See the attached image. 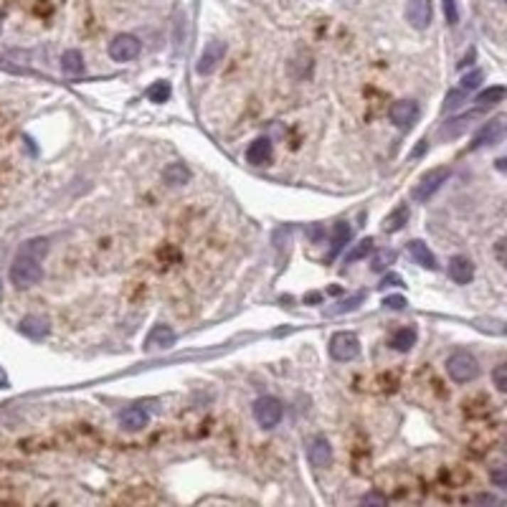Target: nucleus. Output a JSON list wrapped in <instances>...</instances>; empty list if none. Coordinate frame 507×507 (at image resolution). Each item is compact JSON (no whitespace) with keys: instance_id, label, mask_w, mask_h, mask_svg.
I'll return each mask as SVG.
<instances>
[{"instance_id":"14","label":"nucleus","mask_w":507,"mask_h":507,"mask_svg":"<svg viewBox=\"0 0 507 507\" xmlns=\"http://www.w3.org/2000/svg\"><path fill=\"white\" fill-rule=\"evenodd\" d=\"M18 330L31 340H41L51 333V322L41 315H26L23 320L18 322Z\"/></svg>"},{"instance_id":"12","label":"nucleus","mask_w":507,"mask_h":507,"mask_svg":"<svg viewBox=\"0 0 507 507\" xmlns=\"http://www.w3.org/2000/svg\"><path fill=\"white\" fill-rule=\"evenodd\" d=\"M272 158H274V145H272L269 137H257V140L246 147V160H249L251 165H259V168H262V165L272 163Z\"/></svg>"},{"instance_id":"29","label":"nucleus","mask_w":507,"mask_h":507,"mask_svg":"<svg viewBox=\"0 0 507 507\" xmlns=\"http://www.w3.org/2000/svg\"><path fill=\"white\" fill-rule=\"evenodd\" d=\"M393 262H396V251L385 249V251H378V254H375L373 262H370V267H373V272H383V269H388Z\"/></svg>"},{"instance_id":"23","label":"nucleus","mask_w":507,"mask_h":507,"mask_svg":"<svg viewBox=\"0 0 507 507\" xmlns=\"http://www.w3.org/2000/svg\"><path fill=\"white\" fill-rule=\"evenodd\" d=\"M406 221H408V208H406V206H398L396 210H391V213L383 218V231L385 233L401 231V228L406 226Z\"/></svg>"},{"instance_id":"40","label":"nucleus","mask_w":507,"mask_h":507,"mask_svg":"<svg viewBox=\"0 0 507 507\" xmlns=\"http://www.w3.org/2000/svg\"><path fill=\"white\" fill-rule=\"evenodd\" d=\"M477 502H487V505H490V502H495V497H490V495H479V497H477Z\"/></svg>"},{"instance_id":"6","label":"nucleus","mask_w":507,"mask_h":507,"mask_svg":"<svg viewBox=\"0 0 507 507\" xmlns=\"http://www.w3.org/2000/svg\"><path fill=\"white\" fill-rule=\"evenodd\" d=\"M137 53H140V41H137V36H132V33H117L114 38L110 41L112 61H119V64H124V61H132V58H137Z\"/></svg>"},{"instance_id":"7","label":"nucleus","mask_w":507,"mask_h":507,"mask_svg":"<svg viewBox=\"0 0 507 507\" xmlns=\"http://www.w3.org/2000/svg\"><path fill=\"white\" fill-rule=\"evenodd\" d=\"M223 56H226V43L223 41H208L203 51H201L198 61H196V71H198L201 76L213 74V71L221 66Z\"/></svg>"},{"instance_id":"20","label":"nucleus","mask_w":507,"mask_h":507,"mask_svg":"<svg viewBox=\"0 0 507 507\" xmlns=\"http://www.w3.org/2000/svg\"><path fill=\"white\" fill-rule=\"evenodd\" d=\"M61 69H64V74H69V76L84 74V56H82V51L69 48V51L61 53Z\"/></svg>"},{"instance_id":"10","label":"nucleus","mask_w":507,"mask_h":507,"mask_svg":"<svg viewBox=\"0 0 507 507\" xmlns=\"http://www.w3.org/2000/svg\"><path fill=\"white\" fill-rule=\"evenodd\" d=\"M333 447H330V442H327L325 437H315L309 439L307 444V461L315 469H327V466L333 464Z\"/></svg>"},{"instance_id":"36","label":"nucleus","mask_w":507,"mask_h":507,"mask_svg":"<svg viewBox=\"0 0 507 507\" xmlns=\"http://www.w3.org/2000/svg\"><path fill=\"white\" fill-rule=\"evenodd\" d=\"M368 502H375V505H383V497H375V495H370V497H363V505H368Z\"/></svg>"},{"instance_id":"8","label":"nucleus","mask_w":507,"mask_h":507,"mask_svg":"<svg viewBox=\"0 0 507 507\" xmlns=\"http://www.w3.org/2000/svg\"><path fill=\"white\" fill-rule=\"evenodd\" d=\"M432 18H434L432 0H408L406 3V21L411 28H416V31L429 28Z\"/></svg>"},{"instance_id":"30","label":"nucleus","mask_w":507,"mask_h":507,"mask_svg":"<svg viewBox=\"0 0 507 507\" xmlns=\"http://www.w3.org/2000/svg\"><path fill=\"white\" fill-rule=\"evenodd\" d=\"M464 102H466V92H464V89H452V92L447 94V100H444V110L454 112V110H459Z\"/></svg>"},{"instance_id":"2","label":"nucleus","mask_w":507,"mask_h":507,"mask_svg":"<svg viewBox=\"0 0 507 507\" xmlns=\"http://www.w3.org/2000/svg\"><path fill=\"white\" fill-rule=\"evenodd\" d=\"M447 373L454 383H472L479 375V363L464 350H457L447 358Z\"/></svg>"},{"instance_id":"41","label":"nucleus","mask_w":507,"mask_h":507,"mask_svg":"<svg viewBox=\"0 0 507 507\" xmlns=\"http://www.w3.org/2000/svg\"><path fill=\"white\" fill-rule=\"evenodd\" d=\"M0 388H6V380H3V378H0Z\"/></svg>"},{"instance_id":"32","label":"nucleus","mask_w":507,"mask_h":507,"mask_svg":"<svg viewBox=\"0 0 507 507\" xmlns=\"http://www.w3.org/2000/svg\"><path fill=\"white\" fill-rule=\"evenodd\" d=\"M442 6H444V18H447V23L449 26L459 23V8H457V0H442Z\"/></svg>"},{"instance_id":"39","label":"nucleus","mask_w":507,"mask_h":507,"mask_svg":"<svg viewBox=\"0 0 507 507\" xmlns=\"http://www.w3.org/2000/svg\"><path fill=\"white\" fill-rule=\"evenodd\" d=\"M426 147H429V142H426V140H421V145H419V147H416V150H414V155H421V152H424V150H426Z\"/></svg>"},{"instance_id":"28","label":"nucleus","mask_w":507,"mask_h":507,"mask_svg":"<svg viewBox=\"0 0 507 507\" xmlns=\"http://www.w3.org/2000/svg\"><path fill=\"white\" fill-rule=\"evenodd\" d=\"M505 87H490V89H484L482 94L477 97V105L479 107H495V105H500L502 100H505Z\"/></svg>"},{"instance_id":"31","label":"nucleus","mask_w":507,"mask_h":507,"mask_svg":"<svg viewBox=\"0 0 507 507\" xmlns=\"http://www.w3.org/2000/svg\"><path fill=\"white\" fill-rule=\"evenodd\" d=\"M492 383H495V388L500 393L507 391V365H505V363L495 365V370H492Z\"/></svg>"},{"instance_id":"34","label":"nucleus","mask_w":507,"mask_h":507,"mask_svg":"<svg viewBox=\"0 0 507 507\" xmlns=\"http://www.w3.org/2000/svg\"><path fill=\"white\" fill-rule=\"evenodd\" d=\"M383 304H385L388 309H403L408 302H406V297H401V294H393V297H385Z\"/></svg>"},{"instance_id":"3","label":"nucleus","mask_w":507,"mask_h":507,"mask_svg":"<svg viewBox=\"0 0 507 507\" xmlns=\"http://www.w3.org/2000/svg\"><path fill=\"white\" fill-rule=\"evenodd\" d=\"M358 353H361V340H358L356 333H335L330 338V356L333 361H340V363H348V361H356Z\"/></svg>"},{"instance_id":"11","label":"nucleus","mask_w":507,"mask_h":507,"mask_svg":"<svg viewBox=\"0 0 507 507\" xmlns=\"http://www.w3.org/2000/svg\"><path fill=\"white\" fill-rule=\"evenodd\" d=\"M502 134H505V119H502V117H495V119H490V122L474 134V140L469 147L477 150V147H484V145H497V142L502 140Z\"/></svg>"},{"instance_id":"5","label":"nucleus","mask_w":507,"mask_h":507,"mask_svg":"<svg viewBox=\"0 0 507 507\" xmlns=\"http://www.w3.org/2000/svg\"><path fill=\"white\" fill-rule=\"evenodd\" d=\"M419 114H421V110L414 100H398V102H393L391 110H388V119H391L398 129H411L416 122H419Z\"/></svg>"},{"instance_id":"16","label":"nucleus","mask_w":507,"mask_h":507,"mask_svg":"<svg viewBox=\"0 0 507 507\" xmlns=\"http://www.w3.org/2000/svg\"><path fill=\"white\" fill-rule=\"evenodd\" d=\"M449 277L457 284H469L474 279V264L466 257H452L449 259Z\"/></svg>"},{"instance_id":"22","label":"nucleus","mask_w":507,"mask_h":507,"mask_svg":"<svg viewBox=\"0 0 507 507\" xmlns=\"http://www.w3.org/2000/svg\"><path fill=\"white\" fill-rule=\"evenodd\" d=\"M363 302H365V292H358V294H353V297H345V299H340V302H335L333 307H327L325 315L335 317V315H343V312H353V309H358Z\"/></svg>"},{"instance_id":"13","label":"nucleus","mask_w":507,"mask_h":507,"mask_svg":"<svg viewBox=\"0 0 507 507\" xmlns=\"http://www.w3.org/2000/svg\"><path fill=\"white\" fill-rule=\"evenodd\" d=\"M175 345V333L170 325H155L150 330V335L145 338V350L155 353V350H168Z\"/></svg>"},{"instance_id":"1","label":"nucleus","mask_w":507,"mask_h":507,"mask_svg":"<svg viewBox=\"0 0 507 507\" xmlns=\"http://www.w3.org/2000/svg\"><path fill=\"white\" fill-rule=\"evenodd\" d=\"M43 277L41 272V264H38V259L28 257V254H21L18 251V257L13 259L11 264V282L18 287V289H28V287L38 284Z\"/></svg>"},{"instance_id":"18","label":"nucleus","mask_w":507,"mask_h":507,"mask_svg":"<svg viewBox=\"0 0 507 507\" xmlns=\"http://www.w3.org/2000/svg\"><path fill=\"white\" fill-rule=\"evenodd\" d=\"M408 251H411V257L416 259V264L419 267H424V269H437L439 264H437V257L432 254V249L424 244V241H419V239H414V241H408Z\"/></svg>"},{"instance_id":"4","label":"nucleus","mask_w":507,"mask_h":507,"mask_svg":"<svg viewBox=\"0 0 507 507\" xmlns=\"http://www.w3.org/2000/svg\"><path fill=\"white\" fill-rule=\"evenodd\" d=\"M254 419L264 429H274L282 421V401L274 396H262L254 403Z\"/></svg>"},{"instance_id":"37","label":"nucleus","mask_w":507,"mask_h":507,"mask_svg":"<svg viewBox=\"0 0 507 507\" xmlns=\"http://www.w3.org/2000/svg\"><path fill=\"white\" fill-rule=\"evenodd\" d=\"M502 249H505V241H497V259H500V264L505 262V254H502Z\"/></svg>"},{"instance_id":"21","label":"nucleus","mask_w":507,"mask_h":507,"mask_svg":"<svg viewBox=\"0 0 507 507\" xmlns=\"http://www.w3.org/2000/svg\"><path fill=\"white\" fill-rule=\"evenodd\" d=\"M416 327H401V330H396L391 338V348L398 350V353H408V350L416 345Z\"/></svg>"},{"instance_id":"42","label":"nucleus","mask_w":507,"mask_h":507,"mask_svg":"<svg viewBox=\"0 0 507 507\" xmlns=\"http://www.w3.org/2000/svg\"><path fill=\"white\" fill-rule=\"evenodd\" d=\"M0 28H3V16H0Z\"/></svg>"},{"instance_id":"19","label":"nucleus","mask_w":507,"mask_h":507,"mask_svg":"<svg viewBox=\"0 0 507 507\" xmlns=\"http://www.w3.org/2000/svg\"><path fill=\"white\" fill-rule=\"evenodd\" d=\"M191 170L186 168L183 163H170L168 168L163 170V181L168 183V186H186V183H191Z\"/></svg>"},{"instance_id":"26","label":"nucleus","mask_w":507,"mask_h":507,"mask_svg":"<svg viewBox=\"0 0 507 507\" xmlns=\"http://www.w3.org/2000/svg\"><path fill=\"white\" fill-rule=\"evenodd\" d=\"M370 251H373V239H363V241H358V244L353 246V249H350L348 254H345L343 262H345V264L361 262V259H365L368 254H370Z\"/></svg>"},{"instance_id":"24","label":"nucleus","mask_w":507,"mask_h":507,"mask_svg":"<svg viewBox=\"0 0 507 507\" xmlns=\"http://www.w3.org/2000/svg\"><path fill=\"white\" fill-rule=\"evenodd\" d=\"M350 226L348 223H338V226L333 228V241H330V244H333V249H330V259H335L340 254V251H343V246H348V241H350Z\"/></svg>"},{"instance_id":"25","label":"nucleus","mask_w":507,"mask_h":507,"mask_svg":"<svg viewBox=\"0 0 507 507\" xmlns=\"http://www.w3.org/2000/svg\"><path fill=\"white\" fill-rule=\"evenodd\" d=\"M46 251H48V239H41V236L23 241V246H21V254H28V257L38 259V262L46 257Z\"/></svg>"},{"instance_id":"38","label":"nucleus","mask_w":507,"mask_h":507,"mask_svg":"<svg viewBox=\"0 0 507 507\" xmlns=\"http://www.w3.org/2000/svg\"><path fill=\"white\" fill-rule=\"evenodd\" d=\"M383 284H401V279H398V277H385Z\"/></svg>"},{"instance_id":"9","label":"nucleus","mask_w":507,"mask_h":507,"mask_svg":"<svg viewBox=\"0 0 507 507\" xmlns=\"http://www.w3.org/2000/svg\"><path fill=\"white\" fill-rule=\"evenodd\" d=\"M447 178H449V168H434V170H429V173L421 178L419 186L414 188V198L416 201H429L434 193H437L439 188L447 183Z\"/></svg>"},{"instance_id":"27","label":"nucleus","mask_w":507,"mask_h":507,"mask_svg":"<svg viewBox=\"0 0 507 507\" xmlns=\"http://www.w3.org/2000/svg\"><path fill=\"white\" fill-rule=\"evenodd\" d=\"M170 94H173L170 82H155L150 89H147V100L155 102V105H163V102L170 100Z\"/></svg>"},{"instance_id":"33","label":"nucleus","mask_w":507,"mask_h":507,"mask_svg":"<svg viewBox=\"0 0 507 507\" xmlns=\"http://www.w3.org/2000/svg\"><path fill=\"white\" fill-rule=\"evenodd\" d=\"M482 79H484V74L482 71H472V74H466L464 79H461V89H464V92H469V89H477L479 84H482Z\"/></svg>"},{"instance_id":"35","label":"nucleus","mask_w":507,"mask_h":507,"mask_svg":"<svg viewBox=\"0 0 507 507\" xmlns=\"http://www.w3.org/2000/svg\"><path fill=\"white\" fill-rule=\"evenodd\" d=\"M492 482H495V487H500V490H505V487H507V474H505V466H497L495 472H492Z\"/></svg>"},{"instance_id":"15","label":"nucleus","mask_w":507,"mask_h":507,"mask_svg":"<svg viewBox=\"0 0 507 507\" xmlns=\"http://www.w3.org/2000/svg\"><path fill=\"white\" fill-rule=\"evenodd\" d=\"M147 421H150V414L140 406H129L119 414V424H122V429H127V432H140V429L147 426Z\"/></svg>"},{"instance_id":"17","label":"nucleus","mask_w":507,"mask_h":507,"mask_svg":"<svg viewBox=\"0 0 507 507\" xmlns=\"http://www.w3.org/2000/svg\"><path fill=\"white\" fill-rule=\"evenodd\" d=\"M477 114H479V112H466V114H459V117H454V119H449V122L439 129V137H447V140H452V137H459V134H464L466 127L472 124V119H477Z\"/></svg>"}]
</instances>
